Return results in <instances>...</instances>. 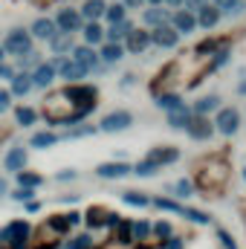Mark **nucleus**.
<instances>
[{"mask_svg": "<svg viewBox=\"0 0 246 249\" xmlns=\"http://www.w3.org/2000/svg\"><path fill=\"white\" fill-rule=\"evenodd\" d=\"M157 235H159V238H168V235H171V223H165V220L157 223Z\"/></svg>", "mask_w": 246, "mask_h": 249, "instance_id": "obj_42", "label": "nucleus"}, {"mask_svg": "<svg viewBox=\"0 0 246 249\" xmlns=\"http://www.w3.org/2000/svg\"><path fill=\"white\" fill-rule=\"evenodd\" d=\"M0 194H6V180H0Z\"/></svg>", "mask_w": 246, "mask_h": 249, "instance_id": "obj_51", "label": "nucleus"}, {"mask_svg": "<svg viewBox=\"0 0 246 249\" xmlns=\"http://www.w3.org/2000/svg\"><path fill=\"white\" fill-rule=\"evenodd\" d=\"M183 6H185V12H200L203 6H209V0H185Z\"/></svg>", "mask_w": 246, "mask_h": 249, "instance_id": "obj_39", "label": "nucleus"}, {"mask_svg": "<svg viewBox=\"0 0 246 249\" xmlns=\"http://www.w3.org/2000/svg\"><path fill=\"white\" fill-rule=\"evenodd\" d=\"M55 26H58L61 32H67V35H72V32L81 26V15H78V12H70V9H64V12H58V20H55Z\"/></svg>", "mask_w": 246, "mask_h": 249, "instance_id": "obj_7", "label": "nucleus"}, {"mask_svg": "<svg viewBox=\"0 0 246 249\" xmlns=\"http://www.w3.org/2000/svg\"><path fill=\"white\" fill-rule=\"evenodd\" d=\"M0 78H15V70L6 67V64H0Z\"/></svg>", "mask_w": 246, "mask_h": 249, "instance_id": "obj_45", "label": "nucleus"}, {"mask_svg": "<svg viewBox=\"0 0 246 249\" xmlns=\"http://www.w3.org/2000/svg\"><path fill=\"white\" fill-rule=\"evenodd\" d=\"M157 171H159V165L151 162V160H145V162H139V165L133 168V174H139V177H154Z\"/></svg>", "mask_w": 246, "mask_h": 249, "instance_id": "obj_29", "label": "nucleus"}, {"mask_svg": "<svg viewBox=\"0 0 246 249\" xmlns=\"http://www.w3.org/2000/svg\"><path fill=\"white\" fill-rule=\"evenodd\" d=\"M12 197H15V200H32V188H18Z\"/></svg>", "mask_w": 246, "mask_h": 249, "instance_id": "obj_41", "label": "nucleus"}, {"mask_svg": "<svg viewBox=\"0 0 246 249\" xmlns=\"http://www.w3.org/2000/svg\"><path fill=\"white\" fill-rule=\"evenodd\" d=\"M26 235H29V226L23 223V220H15V223H9L6 229H3V241H9L15 249H23V241H26Z\"/></svg>", "mask_w": 246, "mask_h": 249, "instance_id": "obj_3", "label": "nucleus"}, {"mask_svg": "<svg viewBox=\"0 0 246 249\" xmlns=\"http://www.w3.org/2000/svg\"><path fill=\"white\" fill-rule=\"evenodd\" d=\"M185 130H188V136H191V139H209L214 127H211V122H209V119L197 116V119H191V124H188Z\"/></svg>", "mask_w": 246, "mask_h": 249, "instance_id": "obj_9", "label": "nucleus"}, {"mask_svg": "<svg viewBox=\"0 0 246 249\" xmlns=\"http://www.w3.org/2000/svg\"><path fill=\"white\" fill-rule=\"evenodd\" d=\"M168 124H171V127H174V130H183V127H188V124H191V110H188V107H177V110H171V113H168Z\"/></svg>", "mask_w": 246, "mask_h": 249, "instance_id": "obj_15", "label": "nucleus"}, {"mask_svg": "<svg viewBox=\"0 0 246 249\" xmlns=\"http://www.w3.org/2000/svg\"><path fill=\"white\" fill-rule=\"evenodd\" d=\"M217 235H220V241H223V247H226V249H235V241L229 238V232H223V229H220Z\"/></svg>", "mask_w": 246, "mask_h": 249, "instance_id": "obj_44", "label": "nucleus"}, {"mask_svg": "<svg viewBox=\"0 0 246 249\" xmlns=\"http://www.w3.org/2000/svg\"><path fill=\"white\" fill-rule=\"evenodd\" d=\"M177 157H180V154H177L174 148H165V151H154L148 160H151V162H157V165H165V162H174Z\"/></svg>", "mask_w": 246, "mask_h": 249, "instance_id": "obj_24", "label": "nucleus"}, {"mask_svg": "<svg viewBox=\"0 0 246 249\" xmlns=\"http://www.w3.org/2000/svg\"><path fill=\"white\" fill-rule=\"evenodd\" d=\"M244 180H246V168H244Z\"/></svg>", "mask_w": 246, "mask_h": 249, "instance_id": "obj_55", "label": "nucleus"}, {"mask_svg": "<svg viewBox=\"0 0 246 249\" xmlns=\"http://www.w3.org/2000/svg\"><path fill=\"white\" fill-rule=\"evenodd\" d=\"M3 50L6 53H12V55H29L32 53V35H26V32H20V29H15V32H9L6 35V41H3Z\"/></svg>", "mask_w": 246, "mask_h": 249, "instance_id": "obj_1", "label": "nucleus"}, {"mask_svg": "<svg viewBox=\"0 0 246 249\" xmlns=\"http://www.w3.org/2000/svg\"><path fill=\"white\" fill-rule=\"evenodd\" d=\"M32 87L35 84H32V75L29 72H15V78H12V93L15 96H26Z\"/></svg>", "mask_w": 246, "mask_h": 249, "instance_id": "obj_17", "label": "nucleus"}, {"mask_svg": "<svg viewBox=\"0 0 246 249\" xmlns=\"http://www.w3.org/2000/svg\"><path fill=\"white\" fill-rule=\"evenodd\" d=\"M157 105L162 107V110H177V107H183V102H180V96H174V93H165V96H159L157 99Z\"/></svg>", "mask_w": 246, "mask_h": 249, "instance_id": "obj_25", "label": "nucleus"}, {"mask_svg": "<svg viewBox=\"0 0 246 249\" xmlns=\"http://www.w3.org/2000/svg\"><path fill=\"white\" fill-rule=\"evenodd\" d=\"M217 105H220V99H217V96H206V99H200V102L194 105V110H191V113H197V116H206V113L217 110Z\"/></svg>", "mask_w": 246, "mask_h": 249, "instance_id": "obj_22", "label": "nucleus"}, {"mask_svg": "<svg viewBox=\"0 0 246 249\" xmlns=\"http://www.w3.org/2000/svg\"><path fill=\"white\" fill-rule=\"evenodd\" d=\"M3 165H6V171H15V174H20V171H23V165H26V151H23V148H12V151L6 154Z\"/></svg>", "mask_w": 246, "mask_h": 249, "instance_id": "obj_8", "label": "nucleus"}, {"mask_svg": "<svg viewBox=\"0 0 246 249\" xmlns=\"http://www.w3.org/2000/svg\"><path fill=\"white\" fill-rule=\"evenodd\" d=\"M84 38H87V44H99V41L105 38V29H102L99 23H87V26H84Z\"/></svg>", "mask_w": 246, "mask_h": 249, "instance_id": "obj_28", "label": "nucleus"}, {"mask_svg": "<svg viewBox=\"0 0 246 249\" xmlns=\"http://www.w3.org/2000/svg\"><path fill=\"white\" fill-rule=\"evenodd\" d=\"M174 191H177V197H188V194L194 191V186H191V180H180V183L174 186Z\"/></svg>", "mask_w": 246, "mask_h": 249, "instance_id": "obj_37", "label": "nucleus"}, {"mask_svg": "<svg viewBox=\"0 0 246 249\" xmlns=\"http://www.w3.org/2000/svg\"><path fill=\"white\" fill-rule=\"evenodd\" d=\"M18 122L20 124H32L35 122V110H32V107H18Z\"/></svg>", "mask_w": 246, "mask_h": 249, "instance_id": "obj_36", "label": "nucleus"}, {"mask_svg": "<svg viewBox=\"0 0 246 249\" xmlns=\"http://www.w3.org/2000/svg\"><path fill=\"white\" fill-rule=\"evenodd\" d=\"M151 3H154V6H159V3H162V0H151Z\"/></svg>", "mask_w": 246, "mask_h": 249, "instance_id": "obj_54", "label": "nucleus"}, {"mask_svg": "<svg viewBox=\"0 0 246 249\" xmlns=\"http://www.w3.org/2000/svg\"><path fill=\"white\" fill-rule=\"evenodd\" d=\"M142 0H124V6H139Z\"/></svg>", "mask_w": 246, "mask_h": 249, "instance_id": "obj_49", "label": "nucleus"}, {"mask_svg": "<svg viewBox=\"0 0 246 249\" xmlns=\"http://www.w3.org/2000/svg\"><path fill=\"white\" fill-rule=\"evenodd\" d=\"M122 200L127 203V206H148V203H151V200H148L145 194H139V191H124Z\"/></svg>", "mask_w": 246, "mask_h": 249, "instance_id": "obj_31", "label": "nucleus"}, {"mask_svg": "<svg viewBox=\"0 0 246 249\" xmlns=\"http://www.w3.org/2000/svg\"><path fill=\"white\" fill-rule=\"evenodd\" d=\"M165 3H171V6H183L185 0H165Z\"/></svg>", "mask_w": 246, "mask_h": 249, "instance_id": "obj_50", "label": "nucleus"}, {"mask_svg": "<svg viewBox=\"0 0 246 249\" xmlns=\"http://www.w3.org/2000/svg\"><path fill=\"white\" fill-rule=\"evenodd\" d=\"M151 41H154V44H159V47H165V50H171V47H177V41H180V32H177L174 26L162 23V26H157V29H154Z\"/></svg>", "mask_w": 246, "mask_h": 249, "instance_id": "obj_5", "label": "nucleus"}, {"mask_svg": "<svg viewBox=\"0 0 246 249\" xmlns=\"http://www.w3.org/2000/svg\"><path fill=\"white\" fill-rule=\"evenodd\" d=\"M148 232H151V226H148L145 220H136V223L130 226V235H133L136 241H145V238H148Z\"/></svg>", "mask_w": 246, "mask_h": 249, "instance_id": "obj_33", "label": "nucleus"}, {"mask_svg": "<svg viewBox=\"0 0 246 249\" xmlns=\"http://www.w3.org/2000/svg\"><path fill=\"white\" fill-rule=\"evenodd\" d=\"M244 9H246V3H244V0H232V3H229V6H226L223 12H226V15H241ZM223 12H220V15H223Z\"/></svg>", "mask_w": 246, "mask_h": 249, "instance_id": "obj_38", "label": "nucleus"}, {"mask_svg": "<svg viewBox=\"0 0 246 249\" xmlns=\"http://www.w3.org/2000/svg\"><path fill=\"white\" fill-rule=\"evenodd\" d=\"M133 124V116L127 113V110H113V113H107L105 119H102V130H107V133H113V130H124V127H130Z\"/></svg>", "mask_w": 246, "mask_h": 249, "instance_id": "obj_4", "label": "nucleus"}, {"mask_svg": "<svg viewBox=\"0 0 246 249\" xmlns=\"http://www.w3.org/2000/svg\"><path fill=\"white\" fill-rule=\"evenodd\" d=\"M61 75L67 78V81H70V84H78V81L87 75V70H84V67H81L78 61L67 58V61H64V67H61Z\"/></svg>", "mask_w": 246, "mask_h": 249, "instance_id": "obj_11", "label": "nucleus"}, {"mask_svg": "<svg viewBox=\"0 0 246 249\" xmlns=\"http://www.w3.org/2000/svg\"><path fill=\"white\" fill-rule=\"evenodd\" d=\"M168 249H183V244H180L177 238H171V241H168Z\"/></svg>", "mask_w": 246, "mask_h": 249, "instance_id": "obj_47", "label": "nucleus"}, {"mask_svg": "<svg viewBox=\"0 0 246 249\" xmlns=\"http://www.w3.org/2000/svg\"><path fill=\"white\" fill-rule=\"evenodd\" d=\"M53 78H55V70H53L50 64H38V70H35V75H32V84H35V87H50Z\"/></svg>", "mask_w": 246, "mask_h": 249, "instance_id": "obj_16", "label": "nucleus"}, {"mask_svg": "<svg viewBox=\"0 0 246 249\" xmlns=\"http://www.w3.org/2000/svg\"><path fill=\"white\" fill-rule=\"evenodd\" d=\"M229 3H232V0H214V6H217V9H220V12H223V9H226V6H229Z\"/></svg>", "mask_w": 246, "mask_h": 249, "instance_id": "obj_48", "label": "nucleus"}, {"mask_svg": "<svg viewBox=\"0 0 246 249\" xmlns=\"http://www.w3.org/2000/svg\"><path fill=\"white\" fill-rule=\"evenodd\" d=\"M142 20H145L148 26H162V23L168 20V15H165L162 9H148V12L142 15Z\"/></svg>", "mask_w": 246, "mask_h": 249, "instance_id": "obj_23", "label": "nucleus"}, {"mask_svg": "<svg viewBox=\"0 0 246 249\" xmlns=\"http://www.w3.org/2000/svg\"><path fill=\"white\" fill-rule=\"evenodd\" d=\"M133 32V26H130V20H122V23H113L110 29H107V44H119L122 38H127Z\"/></svg>", "mask_w": 246, "mask_h": 249, "instance_id": "obj_19", "label": "nucleus"}, {"mask_svg": "<svg viewBox=\"0 0 246 249\" xmlns=\"http://www.w3.org/2000/svg\"><path fill=\"white\" fill-rule=\"evenodd\" d=\"M9 99H12V93L9 90H0V113L9 110Z\"/></svg>", "mask_w": 246, "mask_h": 249, "instance_id": "obj_43", "label": "nucleus"}, {"mask_svg": "<svg viewBox=\"0 0 246 249\" xmlns=\"http://www.w3.org/2000/svg\"><path fill=\"white\" fill-rule=\"evenodd\" d=\"M72 177H75V171H61L58 174V180H72Z\"/></svg>", "mask_w": 246, "mask_h": 249, "instance_id": "obj_46", "label": "nucleus"}, {"mask_svg": "<svg viewBox=\"0 0 246 249\" xmlns=\"http://www.w3.org/2000/svg\"><path fill=\"white\" fill-rule=\"evenodd\" d=\"M154 203H157V209H162V212H177V214H183V206L174 203V200H162V197H159V200H154Z\"/></svg>", "mask_w": 246, "mask_h": 249, "instance_id": "obj_34", "label": "nucleus"}, {"mask_svg": "<svg viewBox=\"0 0 246 249\" xmlns=\"http://www.w3.org/2000/svg\"><path fill=\"white\" fill-rule=\"evenodd\" d=\"M148 44H151V35L148 32H130L127 35V50L130 53H145Z\"/></svg>", "mask_w": 246, "mask_h": 249, "instance_id": "obj_20", "label": "nucleus"}, {"mask_svg": "<svg viewBox=\"0 0 246 249\" xmlns=\"http://www.w3.org/2000/svg\"><path fill=\"white\" fill-rule=\"evenodd\" d=\"M50 47H53V53H55V55H61V58H64V53H70V50H72V35L58 32V35L50 41Z\"/></svg>", "mask_w": 246, "mask_h": 249, "instance_id": "obj_21", "label": "nucleus"}, {"mask_svg": "<svg viewBox=\"0 0 246 249\" xmlns=\"http://www.w3.org/2000/svg\"><path fill=\"white\" fill-rule=\"evenodd\" d=\"M87 247H90V238H87V235H81V238H75V241L70 244V249H87Z\"/></svg>", "mask_w": 246, "mask_h": 249, "instance_id": "obj_40", "label": "nucleus"}, {"mask_svg": "<svg viewBox=\"0 0 246 249\" xmlns=\"http://www.w3.org/2000/svg\"><path fill=\"white\" fill-rule=\"evenodd\" d=\"M18 183H20V188H35V186H41V177L38 174H29V171H20L18 174Z\"/></svg>", "mask_w": 246, "mask_h": 249, "instance_id": "obj_32", "label": "nucleus"}, {"mask_svg": "<svg viewBox=\"0 0 246 249\" xmlns=\"http://www.w3.org/2000/svg\"><path fill=\"white\" fill-rule=\"evenodd\" d=\"M3 55H6V50H3V47H0V64H3Z\"/></svg>", "mask_w": 246, "mask_h": 249, "instance_id": "obj_53", "label": "nucleus"}, {"mask_svg": "<svg viewBox=\"0 0 246 249\" xmlns=\"http://www.w3.org/2000/svg\"><path fill=\"white\" fill-rule=\"evenodd\" d=\"M238 90H241V93L246 96V81H241V87H238Z\"/></svg>", "mask_w": 246, "mask_h": 249, "instance_id": "obj_52", "label": "nucleus"}, {"mask_svg": "<svg viewBox=\"0 0 246 249\" xmlns=\"http://www.w3.org/2000/svg\"><path fill=\"white\" fill-rule=\"evenodd\" d=\"M217 20H220V9H217V6H203L200 15H197V23L206 26V29H211Z\"/></svg>", "mask_w": 246, "mask_h": 249, "instance_id": "obj_18", "label": "nucleus"}, {"mask_svg": "<svg viewBox=\"0 0 246 249\" xmlns=\"http://www.w3.org/2000/svg\"><path fill=\"white\" fill-rule=\"evenodd\" d=\"M105 18H107L110 23H122V20H124V3H116V6H107Z\"/></svg>", "mask_w": 246, "mask_h": 249, "instance_id": "obj_30", "label": "nucleus"}, {"mask_svg": "<svg viewBox=\"0 0 246 249\" xmlns=\"http://www.w3.org/2000/svg\"><path fill=\"white\" fill-rule=\"evenodd\" d=\"M72 61H78L84 70H93V67L99 64V55H96L90 47H75V50H72Z\"/></svg>", "mask_w": 246, "mask_h": 249, "instance_id": "obj_13", "label": "nucleus"}, {"mask_svg": "<svg viewBox=\"0 0 246 249\" xmlns=\"http://www.w3.org/2000/svg\"><path fill=\"white\" fill-rule=\"evenodd\" d=\"M32 35L41 38V41H53V38L58 35V26H55V20H50V18H38V20L32 23Z\"/></svg>", "mask_w": 246, "mask_h": 249, "instance_id": "obj_6", "label": "nucleus"}, {"mask_svg": "<svg viewBox=\"0 0 246 249\" xmlns=\"http://www.w3.org/2000/svg\"><path fill=\"white\" fill-rule=\"evenodd\" d=\"M214 124H217V130H220L223 136H232V133L238 130V124H241V113H238L235 107H223V110L217 113Z\"/></svg>", "mask_w": 246, "mask_h": 249, "instance_id": "obj_2", "label": "nucleus"}, {"mask_svg": "<svg viewBox=\"0 0 246 249\" xmlns=\"http://www.w3.org/2000/svg\"><path fill=\"white\" fill-rule=\"evenodd\" d=\"M105 12H107L105 0H87V3H84V9H81V18H87L90 23H96L99 18H105Z\"/></svg>", "mask_w": 246, "mask_h": 249, "instance_id": "obj_12", "label": "nucleus"}, {"mask_svg": "<svg viewBox=\"0 0 246 249\" xmlns=\"http://www.w3.org/2000/svg\"><path fill=\"white\" fill-rule=\"evenodd\" d=\"M96 174L105 177V180H113V177H124V174H130V165H124V162H105V165L96 168Z\"/></svg>", "mask_w": 246, "mask_h": 249, "instance_id": "obj_10", "label": "nucleus"}, {"mask_svg": "<svg viewBox=\"0 0 246 249\" xmlns=\"http://www.w3.org/2000/svg\"><path fill=\"white\" fill-rule=\"evenodd\" d=\"M55 142H58V136H55V133H47V130H44V133H35L29 145H32V148H50V145H55Z\"/></svg>", "mask_w": 246, "mask_h": 249, "instance_id": "obj_26", "label": "nucleus"}, {"mask_svg": "<svg viewBox=\"0 0 246 249\" xmlns=\"http://www.w3.org/2000/svg\"><path fill=\"white\" fill-rule=\"evenodd\" d=\"M99 55H102L107 64H113V61H119V58H122V47H119V44H105Z\"/></svg>", "mask_w": 246, "mask_h": 249, "instance_id": "obj_27", "label": "nucleus"}, {"mask_svg": "<svg viewBox=\"0 0 246 249\" xmlns=\"http://www.w3.org/2000/svg\"><path fill=\"white\" fill-rule=\"evenodd\" d=\"M183 214L188 220H194V223H209V214H203V212H197V209H185L183 206Z\"/></svg>", "mask_w": 246, "mask_h": 249, "instance_id": "obj_35", "label": "nucleus"}, {"mask_svg": "<svg viewBox=\"0 0 246 249\" xmlns=\"http://www.w3.org/2000/svg\"><path fill=\"white\" fill-rule=\"evenodd\" d=\"M171 20H174V29L177 32H194V26H197V18L191 12H185V9H180Z\"/></svg>", "mask_w": 246, "mask_h": 249, "instance_id": "obj_14", "label": "nucleus"}]
</instances>
